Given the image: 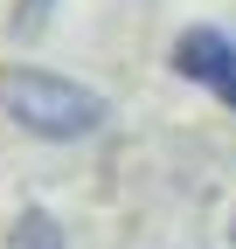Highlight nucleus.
<instances>
[{"instance_id": "nucleus-4", "label": "nucleus", "mask_w": 236, "mask_h": 249, "mask_svg": "<svg viewBox=\"0 0 236 249\" xmlns=\"http://www.w3.org/2000/svg\"><path fill=\"white\" fill-rule=\"evenodd\" d=\"M56 14V0H14V35H42Z\"/></svg>"}, {"instance_id": "nucleus-1", "label": "nucleus", "mask_w": 236, "mask_h": 249, "mask_svg": "<svg viewBox=\"0 0 236 249\" xmlns=\"http://www.w3.org/2000/svg\"><path fill=\"white\" fill-rule=\"evenodd\" d=\"M0 111H7L28 139L42 145H77V139H98L111 104L98 97L91 83L77 76H56V70H35V62H14L0 70Z\"/></svg>"}, {"instance_id": "nucleus-2", "label": "nucleus", "mask_w": 236, "mask_h": 249, "mask_svg": "<svg viewBox=\"0 0 236 249\" xmlns=\"http://www.w3.org/2000/svg\"><path fill=\"white\" fill-rule=\"evenodd\" d=\"M167 62H174V76L216 90V97L236 111V42L222 35V28H209V21L181 28V35H174V49H167Z\"/></svg>"}, {"instance_id": "nucleus-5", "label": "nucleus", "mask_w": 236, "mask_h": 249, "mask_svg": "<svg viewBox=\"0 0 236 249\" xmlns=\"http://www.w3.org/2000/svg\"><path fill=\"white\" fill-rule=\"evenodd\" d=\"M229 242H236V222H229Z\"/></svg>"}, {"instance_id": "nucleus-3", "label": "nucleus", "mask_w": 236, "mask_h": 249, "mask_svg": "<svg viewBox=\"0 0 236 249\" xmlns=\"http://www.w3.org/2000/svg\"><path fill=\"white\" fill-rule=\"evenodd\" d=\"M7 249H63V222L49 208H21L7 229Z\"/></svg>"}]
</instances>
